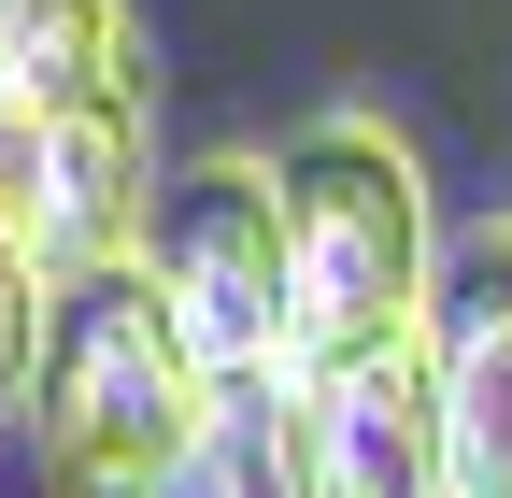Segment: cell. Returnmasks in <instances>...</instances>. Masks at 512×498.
Segmentation results:
<instances>
[{
	"instance_id": "cell-3",
	"label": "cell",
	"mask_w": 512,
	"mask_h": 498,
	"mask_svg": "<svg viewBox=\"0 0 512 498\" xmlns=\"http://www.w3.org/2000/svg\"><path fill=\"white\" fill-rule=\"evenodd\" d=\"M143 271L185 314V342H200L214 385L285 370V157L200 143L157 185V214H143Z\"/></svg>"
},
{
	"instance_id": "cell-7",
	"label": "cell",
	"mask_w": 512,
	"mask_h": 498,
	"mask_svg": "<svg viewBox=\"0 0 512 498\" xmlns=\"http://www.w3.org/2000/svg\"><path fill=\"white\" fill-rule=\"evenodd\" d=\"M114 72H143L128 0H0V143L43 129V114H72Z\"/></svg>"
},
{
	"instance_id": "cell-4",
	"label": "cell",
	"mask_w": 512,
	"mask_h": 498,
	"mask_svg": "<svg viewBox=\"0 0 512 498\" xmlns=\"http://www.w3.org/2000/svg\"><path fill=\"white\" fill-rule=\"evenodd\" d=\"M0 200H15V228L43 242V271L128 257L143 214H157V100H143V72H114L72 114L15 129V143H0Z\"/></svg>"
},
{
	"instance_id": "cell-9",
	"label": "cell",
	"mask_w": 512,
	"mask_h": 498,
	"mask_svg": "<svg viewBox=\"0 0 512 498\" xmlns=\"http://www.w3.org/2000/svg\"><path fill=\"white\" fill-rule=\"evenodd\" d=\"M43 328H57V271H43V242L15 228V200H0V427H29Z\"/></svg>"
},
{
	"instance_id": "cell-6",
	"label": "cell",
	"mask_w": 512,
	"mask_h": 498,
	"mask_svg": "<svg viewBox=\"0 0 512 498\" xmlns=\"http://www.w3.org/2000/svg\"><path fill=\"white\" fill-rule=\"evenodd\" d=\"M427 385H441V456L456 498H512V214L441 242L427 285Z\"/></svg>"
},
{
	"instance_id": "cell-5",
	"label": "cell",
	"mask_w": 512,
	"mask_h": 498,
	"mask_svg": "<svg viewBox=\"0 0 512 498\" xmlns=\"http://www.w3.org/2000/svg\"><path fill=\"white\" fill-rule=\"evenodd\" d=\"M299 498H456L427 342H370L342 370H299Z\"/></svg>"
},
{
	"instance_id": "cell-2",
	"label": "cell",
	"mask_w": 512,
	"mask_h": 498,
	"mask_svg": "<svg viewBox=\"0 0 512 498\" xmlns=\"http://www.w3.org/2000/svg\"><path fill=\"white\" fill-rule=\"evenodd\" d=\"M214 370L185 342V314L157 299L143 242L100 271H57V328H43V385H29V442H43V498H157V470L200 442Z\"/></svg>"
},
{
	"instance_id": "cell-1",
	"label": "cell",
	"mask_w": 512,
	"mask_h": 498,
	"mask_svg": "<svg viewBox=\"0 0 512 498\" xmlns=\"http://www.w3.org/2000/svg\"><path fill=\"white\" fill-rule=\"evenodd\" d=\"M427 285H441L427 157L356 100L313 114L285 143V385L370 342H427Z\"/></svg>"
},
{
	"instance_id": "cell-8",
	"label": "cell",
	"mask_w": 512,
	"mask_h": 498,
	"mask_svg": "<svg viewBox=\"0 0 512 498\" xmlns=\"http://www.w3.org/2000/svg\"><path fill=\"white\" fill-rule=\"evenodd\" d=\"M157 498H299V399H285V370L214 385L200 442L157 470Z\"/></svg>"
}]
</instances>
